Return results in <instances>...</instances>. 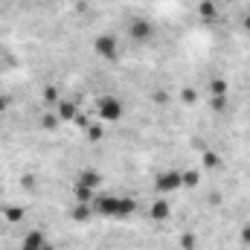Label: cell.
Masks as SVG:
<instances>
[{
    "instance_id": "obj_1",
    "label": "cell",
    "mask_w": 250,
    "mask_h": 250,
    "mask_svg": "<svg viewBox=\"0 0 250 250\" xmlns=\"http://www.w3.org/2000/svg\"><path fill=\"white\" fill-rule=\"evenodd\" d=\"M90 212L108 221H123L137 212V201L128 195H111V192H96L90 201Z\"/></svg>"
},
{
    "instance_id": "obj_2",
    "label": "cell",
    "mask_w": 250,
    "mask_h": 250,
    "mask_svg": "<svg viewBox=\"0 0 250 250\" xmlns=\"http://www.w3.org/2000/svg\"><path fill=\"white\" fill-rule=\"evenodd\" d=\"M96 117L105 125H117L125 117V102L120 96H99L96 99Z\"/></svg>"
},
{
    "instance_id": "obj_3",
    "label": "cell",
    "mask_w": 250,
    "mask_h": 250,
    "mask_svg": "<svg viewBox=\"0 0 250 250\" xmlns=\"http://www.w3.org/2000/svg\"><path fill=\"white\" fill-rule=\"evenodd\" d=\"M181 189H184V169H163L154 175V195L169 198L172 192H181Z\"/></svg>"
},
{
    "instance_id": "obj_4",
    "label": "cell",
    "mask_w": 250,
    "mask_h": 250,
    "mask_svg": "<svg viewBox=\"0 0 250 250\" xmlns=\"http://www.w3.org/2000/svg\"><path fill=\"white\" fill-rule=\"evenodd\" d=\"M93 50H96V56H102L105 62H120V38H117V35H111V32L96 35Z\"/></svg>"
},
{
    "instance_id": "obj_5",
    "label": "cell",
    "mask_w": 250,
    "mask_h": 250,
    "mask_svg": "<svg viewBox=\"0 0 250 250\" xmlns=\"http://www.w3.org/2000/svg\"><path fill=\"white\" fill-rule=\"evenodd\" d=\"M151 32H154V26H151L148 18H131L128 26H125V35H128L134 44H148V41H151Z\"/></svg>"
},
{
    "instance_id": "obj_6",
    "label": "cell",
    "mask_w": 250,
    "mask_h": 250,
    "mask_svg": "<svg viewBox=\"0 0 250 250\" xmlns=\"http://www.w3.org/2000/svg\"><path fill=\"white\" fill-rule=\"evenodd\" d=\"M21 250H50V242L41 230H29L21 242Z\"/></svg>"
},
{
    "instance_id": "obj_7",
    "label": "cell",
    "mask_w": 250,
    "mask_h": 250,
    "mask_svg": "<svg viewBox=\"0 0 250 250\" xmlns=\"http://www.w3.org/2000/svg\"><path fill=\"white\" fill-rule=\"evenodd\" d=\"M169 215H172V204H169V198L157 195V201L148 207V218H154V221H166Z\"/></svg>"
},
{
    "instance_id": "obj_8",
    "label": "cell",
    "mask_w": 250,
    "mask_h": 250,
    "mask_svg": "<svg viewBox=\"0 0 250 250\" xmlns=\"http://www.w3.org/2000/svg\"><path fill=\"white\" fill-rule=\"evenodd\" d=\"M198 15H201L204 21H215V18H218V9H215L212 0H201V3H198Z\"/></svg>"
},
{
    "instance_id": "obj_9",
    "label": "cell",
    "mask_w": 250,
    "mask_h": 250,
    "mask_svg": "<svg viewBox=\"0 0 250 250\" xmlns=\"http://www.w3.org/2000/svg\"><path fill=\"white\" fill-rule=\"evenodd\" d=\"M3 212H6V218H9V221H21V218L26 215V209H23V207H6Z\"/></svg>"
},
{
    "instance_id": "obj_10",
    "label": "cell",
    "mask_w": 250,
    "mask_h": 250,
    "mask_svg": "<svg viewBox=\"0 0 250 250\" xmlns=\"http://www.w3.org/2000/svg\"><path fill=\"white\" fill-rule=\"evenodd\" d=\"M242 29L250 35V12H245V18H242Z\"/></svg>"
},
{
    "instance_id": "obj_11",
    "label": "cell",
    "mask_w": 250,
    "mask_h": 250,
    "mask_svg": "<svg viewBox=\"0 0 250 250\" xmlns=\"http://www.w3.org/2000/svg\"><path fill=\"white\" fill-rule=\"evenodd\" d=\"M3 111H9V99H3V96H0V114H3Z\"/></svg>"
}]
</instances>
